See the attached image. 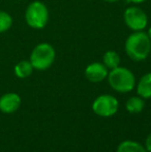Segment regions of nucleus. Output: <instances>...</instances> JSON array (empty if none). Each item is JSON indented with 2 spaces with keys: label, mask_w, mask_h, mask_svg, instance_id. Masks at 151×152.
<instances>
[{
  "label": "nucleus",
  "mask_w": 151,
  "mask_h": 152,
  "mask_svg": "<svg viewBox=\"0 0 151 152\" xmlns=\"http://www.w3.org/2000/svg\"><path fill=\"white\" fill-rule=\"evenodd\" d=\"M137 91L142 98H151V72L144 75L140 79Z\"/></svg>",
  "instance_id": "9"
},
{
  "label": "nucleus",
  "mask_w": 151,
  "mask_h": 152,
  "mask_svg": "<svg viewBox=\"0 0 151 152\" xmlns=\"http://www.w3.org/2000/svg\"><path fill=\"white\" fill-rule=\"evenodd\" d=\"M12 26V18L8 12L0 10V33L9 30Z\"/></svg>",
  "instance_id": "14"
},
{
  "label": "nucleus",
  "mask_w": 151,
  "mask_h": 152,
  "mask_svg": "<svg viewBox=\"0 0 151 152\" xmlns=\"http://www.w3.org/2000/svg\"><path fill=\"white\" fill-rule=\"evenodd\" d=\"M117 152H147V150L137 142L124 141L118 146Z\"/></svg>",
  "instance_id": "11"
},
{
  "label": "nucleus",
  "mask_w": 151,
  "mask_h": 152,
  "mask_svg": "<svg viewBox=\"0 0 151 152\" xmlns=\"http://www.w3.org/2000/svg\"><path fill=\"white\" fill-rule=\"evenodd\" d=\"M118 100L109 94L99 95L96 99L93 102L92 110L98 116L101 117H110L113 116L118 110Z\"/></svg>",
  "instance_id": "6"
},
{
  "label": "nucleus",
  "mask_w": 151,
  "mask_h": 152,
  "mask_svg": "<svg viewBox=\"0 0 151 152\" xmlns=\"http://www.w3.org/2000/svg\"><path fill=\"white\" fill-rule=\"evenodd\" d=\"M49 10L42 1H33L27 6L25 12V21L33 29H42L49 21Z\"/></svg>",
  "instance_id": "4"
},
{
  "label": "nucleus",
  "mask_w": 151,
  "mask_h": 152,
  "mask_svg": "<svg viewBox=\"0 0 151 152\" xmlns=\"http://www.w3.org/2000/svg\"><path fill=\"white\" fill-rule=\"evenodd\" d=\"M146 150L151 152V134L146 139Z\"/></svg>",
  "instance_id": "15"
},
{
  "label": "nucleus",
  "mask_w": 151,
  "mask_h": 152,
  "mask_svg": "<svg viewBox=\"0 0 151 152\" xmlns=\"http://www.w3.org/2000/svg\"><path fill=\"white\" fill-rule=\"evenodd\" d=\"M148 36H149V38H150V40H151V27H150V28L149 29H148Z\"/></svg>",
  "instance_id": "18"
},
{
  "label": "nucleus",
  "mask_w": 151,
  "mask_h": 152,
  "mask_svg": "<svg viewBox=\"0 0 151 152\" xmlns=\"http://www.w3.org/2000/svg\"><path fill=\"white\" fill-rule=\"evenodd\" d=\"M104 1H106V2H109V3H115V2L119 1V0H104Z\"/></svg>",
  "instance_id": "17"
},
{
  "label": "nucleus",
  "mask_w": 151,
  "mask_h": 152,
  "mask_svg": "<svg viewBox=\"0 0 151 152\" xmlns=\"http://www.w3.org/2000/svg\"><path fill=\"white\" fill-rule=\"evenodd\" d=\"M103 61H104V64L106 65V67L110 68V69H113V68L119 66V63H120V56H119L118 53L115 52V51H107L103 57Z\"/></svg>",
  "instance_id": "12"
},
{
  "label": "nucleus",
  "mask_w": 151,
  "mask_h": 152,
  "mask_svg": "<svg viewBox=\"0 0 151 152\" xmlns=\"http://www.w3.org/2000/svg\"><path fill=\"white\" fill-rule=\"evenodd\" d=\"M56 53L52 45L40 42L36 45L30 54V61L33 68L37 70H46L52 66L55 61Z\"/></svg>",
  "instance_id": "3"
},
{
  "label": "nucleus",
  "mask_w": 151,
  "mask_h": 152,
  "mask_svg": "<svg viewBox=\"0 0 151 152\" xmlns=\"http://www.w3.org/2000/svg\"><path fill=\"white\" fill-rule=\"evenodd\" d=\"M144 100L142 97L133 96L126 102V109L131 113H140L144 109Z\"/></svg>",
  "instance_id": "13"
},
{
  "label": "nucleus",
  "mask_w": 151,
  "mask_h": 152,
  "mask_svg": "<svg viewBox=\"0 0 151 152\" xmlns=\"http://www.w3.org/2000/svg\"><path fill=\"white\" fill-rule=\"evenodd\" d=\"M21 106V97L19 94L9 92L0 97V111L4 114L15 113Z\"/></svg>",
  "instance_id": "8"
},
{
  "label": "nucleus",
  "mask_w": 151,
  "mask_h": 152,
  "mask_svg": "<svg viewBox=\"0 0 151 152\" xmlns=\"http://www.w3.org/2000/svg\"><path fill=\"white\" fill-rule=\"evenodd\" d=\"M108 68L101 62H93L89 64L85 69V76L90 82L99 83L108 77Z\"/></svg>",
  "instance_id": "7"
},
{
  "label": "nucleus",
  "mask_w": 151,
  "mask_h": 152,
  "mask_svg": "<svg viewBox=\"0 0 151 152\" xmlns=\"http://www.w3.org/2000/svg\"><path fill=\"white\" fill-rule=\"evenodd\" d=\"M128 2H133V3H136V4H139V3H143L145 2L146 0H127Z\"/></svg>",
  "instance_id": "16"
},
{
  "label": "nucleus",
  "mask_w": 151,
  "mask_h": 152,
  "mask_svg": "<svg viewBox=\"0 0 151 152\" xmlns=\"http://www.w3.org/2000/svg\"><path fill=\"white\" fill-rule=\"evenodd\" d=\"M151 51V40L147 33L135 31L125 42V52L133 61H143L149 56Z\"/></svg>",
  "instance_id": "1"
},
{
  "label": "nucleus",
  "mask_w": 151,
  "mask_h": 152,
  "mask_svg": "<svg viewBox=\"0 0 151 152\" xmlns=\"http://www.w3.org/2000/svg\"><path fill=\"white\" fill-rule=\"evenodd\" d=\"M33 69L34 68H33L30 61L22 60L19 63H17L16 66H15V75L20 79H25L28 78L32 74Z\"/></svg>",
  "instance_id": "10"
},
{
  "label": "nucleus",
  "mask_w": 151,
  "mask_h": 152,
  "mask_svg": "<svg viewBox=\"0 0 151 152\" xmlns=\"http://www.w3.org/2000/svg\"><path fill=\"white\" fill-rule=\"evenodd\" d=\"M123 19L129 29L133 31H142L148 24V18L146 12L137 6H131L126 8L123 14Z\"/></svg>",
  "instance_id": "5"
},
{
  "label": "nucleus",
  "mask_w": 151,
  "mask_h": 152,
  "mask_svg": "<svg viewBox=\"0 0 151 152\" xmlns=\"http://www.w3.org/2000/svg\"><path fill=\"white\" fill-rule=\"evenodd\" d=\"M108 80L110 86L121 93L131 91L136 84V79L133 72L127 68L120 66L111 69L108 74Z\"/></svg>",
  "instance_id": "2"
}]
</instances>
